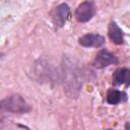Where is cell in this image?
<instances>
[{
  "mask_svg": "<svg viewBox=\"0 0 130 130\" xmlns=\"http://www.w3.org/2000/svg\"><path fill=\"white\" fill-rule=\"evenodd\" d=\"M61 78L64 84V88L66 93L75 98L79 94V91L82 87V71L80 67L71 59H64V63L62 65Z\"/></svg>",
  "mask_w": 130,
  "mask_h": 130,
  "instance_id": "obj_1",
  "label": "cell"
},
{
  "mask_svg": "<svg viewBox=\"0 0 130 130\" xmlns=\"http://www.w3.org/2000/svg\"><path fill=\"white\" fill-rule=\"evenodd\" d=\"M1 109L8 113L25 114L31 111L30 106L19 94H12L1 101Z\"/></svg>",
  "mask_w": 130,
  "mask_h": 130,
  "instance_id": "obj_2",
  "label": "cell"
},
{
  "mask_svg": "<svg viewBox=\"0 0 130 130\" xmlns=\"http://www.w3.org/2000/svg\"><path fill=\"white\" fill-rule=\"evenodd\" d=\"M34 75L40 82H48L54 80L56 72L54 67L47 60L39 59L34 65Z\"/></svg>",
  "mask_w": 130,
  "mask_h": 130,
  "instance_id": "obj_3",
  "label": "cell"
},
{
  "mask_svg": "<svg viewBox=\"0 0 130 130\" xmlns=\"http://www.w3.org/2000/svg\"><path fill=\"white\" fill-rule=\"evenodd\" d=\"M95 13V4L92 1H83L75 9V18L79 22L89 21Z\"/></svg>",
  "mask_w": 130,
  "mask_h": 130,
  "instance_id": "obj_4",
  "label": "cell"
},
{
  "mask_svg": "<svg viewBox=\"0 0 130 130\" xmlns=\"http://www.w3.org/2000/svg\"><path fill=\"white\" fill-rule=\"evenodd\" d=\"M113 64H118V58L114 54L109 52L107 49L101 50L93 60L94 67L99 68V69L108 67V66L113 65Z\"/></svg>",
  "mask_w": 130,
  "mask_h": 130,
  "instance_id": "obj_5",
  "label": "cell"
},
{
  "mask_svg": "<svg viewBox=\"0 0 130 130\" xmlns=\"http://www.w3.org/2000/svg\"><path fill=\"white\" fill-rule=\"evenodd\" d=\"M70 16V7L66 3L59 4L53 11L52 19L55 25L63 26Z\"/></svg>",
  "mask_w": 130,
  "mask_h": 130,
  "instance_id": "obj_6",
  "label": "cell"
},
{
  "mask_svg": "<svg viewBox=\"0 0 130 130\" xmlns=\"http://www.w3.org/2000/svg\"><path fill=\"white\" fill-rule=\"evenodd\" d=\"M78 43L85 48H101L105 44V38L99 34H86L78 39Z\"/></svg>",
  "mask_w": 130,
  "mask_h": 130,
  "instance_id": "obj_7",
  "label": "cell"
},
{
  "mask_svg": "<svg viewBox=\"0 0 130 130\" xmlns=\"http://www.w3.org/2000/svg\"><path fill=\"white\" fill-rule=\"evenodd\" d=\"M113 84L115 85H121L124 84L125 86L130 85V69L129 68H118L114 71L113 76Z\"/></svg>",
  "mask_w": 130,
  "mask_h": 130,
  "instance_id": "obj_8",
  "label": "cell"
},
{
  "mask_svg": "<svg viewBox=\"0 0 130 130\" xmlns=\"http://www.w3.org/2000/svg\"><path fill=\"white\" fill-rule=\"evenodd\" d=\"M108 35L110 40L116 45H122L124 43V34L123 30L115 21H111L108 26Z\"/></svg>",
  "mask_w": 130,
  "mask_h": 130,
  "instance_id": "obj_9",
  "label": "cell"
},
{
  "mask_svg": "<svg viewBox=\"0 0 130 130\" xmlns=\"http://www.w3.org/2000/svg\"><path fill=\"white\" fill-rule=\"evenodd\" d=\"M128 99V95L126 92L115 89V88H109L107 92V103L110 105H118L120 103L126 102Z\"/></svg>",
  "mask_w": 130,
  "mask_h": 130,
  "instance_id": "obj_10",
  "label": "cell"
},
{
  "mask_svg": "<svg viewBox=\"0 0 130 130\" xmlns=\"http://www.w3.org/2000/svg\"><path fill=\"white\" fill-rule=\"evenodd\" d=\"M124 129H125V130H130V122H126Z\"/></svg>",
  "mask_w": 130,
  "mask_h": 130,
  "instance_id": "obj_11",
  "label": "cell"
},
{
  "mask_svg": "<svg viewBox=\"0 0 130 130\" xmlns=\"http://www.w3.org/2000/svg\"><path fill=\"white\" fill-rule=\"evenodd\" d=\"M107 130H113V129H107Z\"/></svg>",
  "mask_w": 130,
  "mask_h": 130,
  "instance_id": "obj_12",
  "label": "cell"
}]
</instances>
